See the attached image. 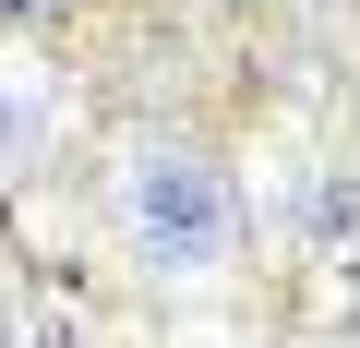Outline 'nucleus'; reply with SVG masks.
<instances>
[{
    "instance_id": "obj_1",
    "label": "nucleus",
    "mask_w": 360,
    "mask_h": 348,
    "mask_svg": "<svg viewBox=\"0 0 360 348\" xmlns=\"http://www.w3.org/2000/svg\"><path fill=\"white\" fill-rule=\"evenodd\" d=\"M120 228L156 276H217L240 252V193H229V168L193 156V144H144L120 168Z\"/></svg>"
},
{
    "instance_id": "obj_2",
    "label": "nucleus",
    "mask_w": 360,
    "mask_h": 348,
    "mask_svg": "<svg viewBox=\"0 0 360 348\" xmlns=\"http://www.w3.org/2000/svg\"><path fill=\"white\" fill-rule=\"evenodd\" d=\"M37 156H49V96L37 84H0V181L37 168Z\"/></svg>"
},
{
    "instance_id": "obj_3",
    "label": "nucleus",
    "mask_w": 360,
    "mask_h": 348,
    "mask_svg": "<svg viewBox=\"0 0 360 348\" xmlns=\"http://www.w3.org/2000/svg\"><path fill=\"white\" fill-rule=\"evenodd\" d=\"M348 217H360V181H324L312 193V240H348Z\"/></svg>"
}]
</instances>
